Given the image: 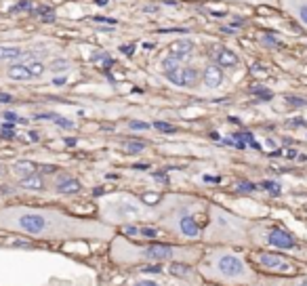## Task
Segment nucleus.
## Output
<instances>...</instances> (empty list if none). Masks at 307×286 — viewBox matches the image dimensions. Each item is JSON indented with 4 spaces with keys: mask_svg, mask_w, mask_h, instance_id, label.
Instances as JSON below:
<instances>
[{
    "mask_svg": "<svg viewBox=\"0 0 307 286\" xmlns=\"http://www.w3.org/2000/svg\"><path fill=\"white\" fill-rule=\"evenodd\" d=\"M0 232L49 242H109L118 230L101 219L76 217L55 206L9 204L0 208Z\"/></svg>",
    "mask_w": 307,
    "mask_h": 286,
    "instance_id": "nucleus-1",
    "label": "nucleus"
},
{
    "mask_svg": "<svg viewBox=\"0 0 307 286\" xmlns=\"http://www.w3.org/2000/svg\"><path fill=\"white\" fill-rule=\"evenodd\" d=\"M204 255L200 244H175V242H139L122 234H116L109 240V261L118 268L133 265H164V263H187L196 265Z\"/></svg>",
    "mask_w": 307,
    "mask_h": 286,
    "instance_id": "nucleus-2",
    "label": "nucleus"
},
{
    "mask_svg": "<svg viewBox=\"0 0 307 286\" xmlns=\"http://www.w3.org/2000/svg\"><path fill=\"white\" fill-rule=\"evenodd\" d=\"M154 206H156V223L168 238L189 244L202 240L204 227L200 217H206L208 213L206 200L185 194H166Z\"/></svg>",
    "mask_w": 307,
    "mask_h": 286,
    "instance_id": "nucleus-3",
    "label": "nucleus"
},
{
    "mask_svg": "<svg viewBox=\"0 0 307 286\" xmlns=\"http://www.w3.org/2000/svg\"><path fill=\"white\" fill-rule=\"evenodd\" d=\"M196 265L204 280L219 286H253L259 282V272L253 268L248 257L234 246H213Z\"/></svg>",
    "mask_w": 307,
    "mask_h": 286,
    "instance_id": "nucleus-4",
    "label": "nucleus"
},
{
    "mask_svg": "<svg viewBox=\"0 0 307 286\" xmlns=\"http://www.w3.org/2000/svg\"><path fill=\"white\" fill-rule=\"evenodd\" d=\"M206 227L202 232V238L213 246H251L248 230L251 223L248 219L240 217L223 206L208 202L206 213Z\"/></svg>",
    "mask_w": 307,
    "mask_h": 286,
    "instance_id": "nucleus-5",
    "label": "nucleus"
},
{
    "mask_svg": "<svg viewBox=\"0 0 307 286\" xmlns=\"http://www.w3.org/2000/svg\"><path fill=\"white\" fill-rule=\"evenodd\" d=\"M99 219L109 225H118L124 223H149L156 221V206L145 204L141 198L133 194H114L107 196L103 204L99 206Z\"/></svg>",
    "mask_w": 307,
    "mask_h": 286,
    "instance_id": "nucleus-6",
    "label": "nucleus"
},
{
    "mask_svg": "<svg viewBox=\"0 0 307 286\" xmlns=\"http://www.w3.org/2000/svg\"><path fill=\"white\" fill-rule=\"evenodd\" d=\"M248 238H251V246L280 251L301 263H307V244H303L293 232H289L282 225H274L270 221L251 223Z\"/></svg>",
    "mask_w": 307,
    "mask_h": 286,
    "instance_id": "nucleus-7",
    "label": "nucleus"
},
{
    "mask_svg": "<svg viewBox=\"0 0 307 286\" xmlns=\"http://www.w3.org/2000/svg\"><path fill=\"white\" fill-rule=\"evenodd\" d=\"M248 261L253 263L255 270L270 274V276H280V278H293L303 272L301 261L293 259L286 253L272 251V249H259V251L251 253Z\"/></svg>",
    "mask_w": 307,
    "mask_h": 286,
    "instance_id": "nucleus-8",
    "label": "nucleus"
},
{
    "mask_svg": "<svg viewBox=\"0 0 307 286\" xmlns=\"http://www.w3.org/2000/svg\"><path fill=\"white\" fill-rule=\"evenodd\" d=\"M166 80L175 86H183V89H191L200 82V72L194 68V65H181L177 72H170V74H164Z\"/></svg>",
    "mask_w": 307,
    "mask_h": 286,
    "instance_id": "nucleus-9",
    "label": "nucleus"
},
{
    "mask_svg": "<svg viewBox=\"0 0 307 286\" xmlns=\"http://www.w3.org/2000/svg\"><path fill=\"white\" fill-rule=\"evenodd\" d=\"M53 189H55V194H61V196H72V194H78L82 189V185L78 179L72 177V175L59 173L53 181Z\"/></svg>",
    "mask_w": 307,
    "mask_h": 286,
    "instance_id": "nucleus-10",
    "label": "nucleus"
},
{
    "mask_svg": "<svg viewBox=\"0 0 307 286\" xmlns=\"http://www.w3.org/2000/svg\"><path fill=\"white\" fill-rule=\"evenodd\" d=\"M200 80H202V84L206 86V89H219L221 82H223V68L221 65H217V63H208L200 74Z\"/></svg>",
    "mask_w": 307,
    "mask_h": 286,
    "instance_id": "nucleus-11",
    "label": "nucleus"
},
{
    "mask_svg": "<svg viewBox=\"0 0 307 286\" xmlns=\"http://www.w3.org/2000/svg\"><path fill=\"white\" fill-rule=\"evenodd\" d=\"M191 53H194V42H191V40H187V38L175 40L172 45H170V49H168V55H172L175 59H179L181 63H183V61H187V59L191 57Z\"/></svg>",
    "mask_w": 307,
    "mask_h": 286,
    "instance_id": "nucleus-12",
    "label": "nucleus"
},
{
    "mask_svg": "<svg viewBox=\"0 0 307 286\" xmlns=\"http://www.w3.org/2000/svg\"><path fill=\"white\" fill-rule=\"evenodd\" d=\"M291 15L297 17L299 24H303L307 28V0H280Z\"/></svg>",
    "mask_w": 307,
    "mask_h": 286,
    "instance_id": "nucleus-13",
    "label": "nucleus"
},
{
    "mask_svg": "<svg viewBox=\"0 0 307 286\" xmlns=\"http://www.w3.org/2000/svg\"><path fill=\"white\" fill-rule=\"evenodd\" d=\"M215 61H217V65H221V68H234V65H238V63H240L238 55H236V53H232V51H229V49H225V47H217Z\"/></svg>",
    "mask_w": 307,
    "mask_h": 286,
    "instance_id": "nucleus-14",
    "label": "nucleus"
},
{
    "mask_svg": "<svg viewBox=\"0 0 307 286\" xmlns=\"http://www.w3.org/2000/svg\"><path fill=\"white\" fill-rule=\"evenodd\" d=\"M7 76L11 80H32V72L28 68V63H13L11 68L7 70Z\"/></svg>",
    "mask_w": 307,
    "mask_h": 286,
    "instance_id": "nucleus-15",
    "label": "nucleus"
},
{
    "mask_svg": "<svg viewBox=\"0 0 307 286\" xmlns=\"http://www.w3.org/2000/svg\"><path fill=\"white\" fill-rule=\"evenodd\" d=\"M24 51L13 45H0V61H13V59H21Z\"/></svg>",
    "mask_w": 307,
    "mask_h": 286,
    "instance_id": "nucleus-16",
    "label": "nucleus"
},
{
    "mask_svg": "<svg viewBox=\"0 0 307 286\" xmlns=\"http://www.w3.org/2000/svg\"><path fill=\"white\" fill-rule=\"evenodd\" d=\"M181 61L179 59H175L172 55H166L162 61H160V68H162V74H170V72H177L181 68Z\"/></svg>",
    "mask_w": 307,
    "mask_h": 286,
    "instance_id": "nucleus-17",
    "label": "nucleus"
},
{
    "mask_svg": "<svg viewBox=\"0 0 307 286\" xmlns=\"http://www.w3.org/2000/svg\"><path fill=\"white\" fill-rule=\"evenodd\" d=\"M21 187H26V189H42V187H45V181H42L40 175L32 173L30 177H24V179H21Z\"/></svg>",
    "mask_w": 307,
    "mask_h": 286,
    "instance_id": "nucleus-18",
    "label": "nucleus"
},
{
    "mask_svg": "<svg viewBox=\"0 0 307 286\" xmlns=\"http://www.w3.org/2000/svg\"><path fill=\"white\" fill-rule=\"evenodd\" d=\"M72 68V63L68 61V59H53L51 63H49V70L53 72V74H61V72H68Z\"/></svg>",
    "mask_w": 307,
    "mask_h": 286,
    "instance_id": "nucleus-19",
    "label": "nucleus"
},
{
    "mask_svg": "<svg viewBox=\"0 0 307 286\" xmlns=\"http://www.w3.org/2000/svg\"><path fill=\"white\" fill-rule=\"evenodd\" d=\"M13 168H15V173L19 175V177H30L32 173H36V166L32 162H17Z\"/></svg>",
    "mask_w": 307,
    "mask_h": 286,
    "instance_id": "nucleus-20",
    "label": "nucleus"
},
{
    "mask_svg": "<svg viewBox=\"0 0 307 286\" xmlns=\"http://www.w3.org/2000/svg\"><path fill=\"white\" fill-rule=\"evenodd\" d=\"M122 286H162L158 280H151V278H135V280H130Z\"/></svg>",
    "mask_w": 307,
    "mask_h": 286,
    "instance_id": "nucleus-21",
    "label": "nucleus"
},
{
    "mask_svg": "<svg viewBox=\"0 0 307 286\" xmlns=\"http://www.w3.org/2000/svg\"><path fill=\"white\" fill-rule=\"evenodd\" d=\"M28 68H30V72H32L34 78H40L42 74H45V70H47V68H45V63L38 61V59H36V61H30V63H28Z\"/></svg>",
    "mask_w": 307,
    "mask_h": 286,
    "instance_id": "nucleus-22",
    "label": "nucleus"
},
{
    "mask_svg": "<svg viewBox=\"0 0 307 286\" xmlns=\"http://www.w3.org/2000/svg\"><path fill=\"white\" fill-rule=\"evenodd\" d=\"M124 149L130 151V154H139V151L145 149V143H143V141H126V143H124Z\"/></svg>",
    "mask_w": 307,
    "mask_h": 286,
    "instance_id": "nucleus-23",
    "label": "nucleus"
},
{
    "mask_svg": "<svg viewBox=\"0 0 307 286\" xmlns=\"http://www.w3.org/2000/svg\"><path fill=\"white\" fill-rule=\"evenodd\" d=\"M225 3H248V5H274L276 0H225Z\"/></svg>",
    "mask_w": 307,
    "mask_h": 286,
    "instance_id": "nucleus-24",
    "label": "nucleus"
},
{
    "mask_svg": "<svg viewBox=\"0 0 307 286\" xmlns=\"http://www.w3.org/2000/svg\"><path fill=\"white\" fill-rule=\"evenodd\" d=\"M286 286H307V276H293V280H289Z\"/></svg>",
    "mask_w": 307,
    "mask_h": 286,
    "instance_id": "nucleus-25",
    "label": "nucleus"
},
{
    "mask_svg": "<svg viewBox=\"0 0 307 286\" xmlns=\"http://www.w3.org/2000/svg\"><path fill=\"white\" fill-rule=\"evenodd\" d=\"M128 128H135V130H147L149 124L147 122H139V120H130L128 122Z\"/></svg>",
    "mask_w": 307,
    "mask_h": 286,
    "instance_id": "nucleus-26",
    "label": "nucleus"
},
{
    "mask_svg": "<svg viewBox=\"0 0 307 286\" xmlns=\"http://www.w3.org/2000/svg\"><path fill=\"white\" fill-rule=\"evenodd\" d=\"M263 42H265V45H272V47H276V45H280V40L278 38H274V34H265L261 38Z\"/></svg>",
    "mask_w": 307,
    "mask_h": 286,
    "instance_id": "nucleus-27",
    "label": "nucleus"
},
{
    "mask_svg": "<svg viewBox=\"0 0 307 286\" xmlns=\"http://www.w3.org/2000/svg\"><path fill=\"white\" fill-rule=\"evenodd\" d=\"M265 189H270V192H274V194H280V185L278 183H272V181H265V183H261Z\"/></svg>",
    "mask_w": 307,
    "mask_h": 286,
    "instance_id": "nucleus-28",
    "label": "nucleus"
},
{
    "mask_svg": "<svg viewBox=\"0 0 307 286\" xmlns=\"http://www.w3.org/2000/svg\"><path fill=\"white\" fill-rule=\"evenodd\" d=\"M154 126L160 128V130H166V133H172V130H175V126H170V124H166V122H154Z\"/></svg>",
    "mask_w": 307,
    "mask_h": 286,
    "instance_id": "nucleus-29",
    "label": "nucleus"
},
{
    "mask_svg": "<svg viewBox=\"0 0 307 286\" xmlns=\"http://www.w3.org/2000/svg\"><path fill=\"white\" fill-rule=\"evenodd\" d=\"M257 187L253 185V183H240L238 185V192H244V194H248V192H255Z\"/></svg>",
    "mask_w": 307,
    "mask_h": 286,
    "instance_id": "nucleus-30",
    "label": "nucleus"
},
{
    "mask_svg": "<svg viewBox=\"0 0 307 286\" xmlns=\"http://www.w3.org/2000/svg\"><path fill=\"white\" fill-rule=\"evenodd\" d=\"M95 21H99V24H116V19L112 17H93Z\"/></svg>",
    "mask_w": 307,
    "mask_h": 286,
    "instance_id": "nucleus-31",
    "label": "nucleus"
},
{
    "mask_svg": "<svg viewBox=\"0 0 307 286\" xmlns=\"http://www.w3.org/2000/svg\"><path fill=\"white\" fill-rule=\"evenodd\" d=\"M289 101H291L293 105H305V103H307L305 99H299V97H289Z\"/></svg>",
    "mask_w": 307,
    "mask_h": 286,
    "instance_id": "nucleus-32",
    "label": "nucleus"
}]
</instances>
